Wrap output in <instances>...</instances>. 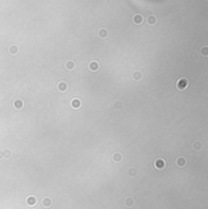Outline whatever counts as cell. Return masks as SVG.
I'll return each instance as SVG.
<instances>
[{
	"label": "cell",
	"mask_w": 208,
	"mask_h": 209,
	"mask_svg": "<svg viewBox=\"0 0 208 209\" xmlns=\"http://www.w3.org/2000/svg\"><path fill=\"white\" fill-rule=\"evenodd\" d=\"M190 82L186 78H180L178 82H176V89L178 90H185V89L189 86Z\"/></svg>",
	"instance_id": "cell-1"
},
{
	"label": "cell",
	"mask_w": 208,
	"mask_h": 209,
	"mask_svg": "<svg viewBox=\"0 0 208 209\" xmlns=\"http://www.w3.org/2000/svg\"><path fill=\"white\" fill-rule=\"evenodd\" d=\"M166 165H167V163L163 158H157V159L155 161V168L158 169V170H163V169L166 168Z\"/></svg>",
	"instance_id": "cell-2"
},
{
	"label": "cell",
	"mask_w": 208,
	"mask_h": 209,
	"mask_svg": "<svg viewBox=\"0 0 208 209\" xmlns=\"http://www.w3.org/2000/svg\"><path fill=\"white\" fill-rule=\"evenodd\" d=\"M111 159H112V162L113 163H122V161H123V154L120 153V152H115V153L111 156Z\"/></svg>",
	"instance_id": "cell-3"
},
{
	"label": "cell",
	"mask_w": 208,
	"mask_h": 209,
	"mask_svg": "<svg viewBox=\"0 0 208 209\" xmlns=\"http://www.w3.org/2000/svg\"><path fill=\"white\" fill-rule=\"evenodd\" d=\"M52 204H54V201L51 197H44L42 200V205L44 208H50L52 207Z\"/></svg>",
	"instance_id": "cell-4"
},
{
	"label": "cell",
	"mask_w": 208,
	"mask_h": 209,
	"mask_svg": "<svg viewBox=\"0 0 208 209\" xmlns=\"http://www.w3.org/2000/svg\"><path fill=\"white\" fill-rule=\"evenodd\" d=\"M82 106H83V102L80 98H73L71 101V107L74 110H79V108H82Z\"/></svg>",
	"instance_id": "cell-5"
},
{
	"label": "cell",
	"mask_w": 208,
	"mask_h": 209,
	"mask_svg": "<svg viewBox=\"0 0 208 209\" xmlns=\"http://www.w3.org/2000/svg\"><path fill=\"white\" fill-rule=\"evenodd\" d=\"M12 107L16 108V110H22L23 107H24V101L21 100V98H17V100H15L14 102H12Z\"/></svg>",
	"instance_id": "cell-6"
},
{
	"label": "cell",
	"mask_w": 208,
	"mask_h": 209,
	"mask_svg": "<svg viewBox=\"0 0 208 209\" xmlns=\"http://www.w3.org/2000/svg\"><path fill=\"white\" fill-rule=\"evenodd\" d=\"M186 163H187V161H186V158L183 157V156H180V157H178L175 159V164L179 168H184L185 165H186Z\"/></svg>",
	"instance_id": "cell-7"
},
{
	"label": "cell",
	"mask_w": 208,
	"mask_h": 209,
	"mask_svg": "<svg viewBox=\"0 0 208 209\" xmlns=\"http://www.w3.org/2000/svg\"><path fill=\"white\" fill-rule=\"evenodd\" d=\"M57 90L60 93H66L68 90V84L66 83V82H60V83L57 84Z\"/></svg>",
	"instance_id": "cell-8"
},
{
	"label": "cell",
	"mask_w": 208,
	"mask_h": 209,
	"mask_svg": "<svg viewBox=\"0 0 208 209\" xmlns=\"http://www.w3.org/2000/svg\"><path fill=\"white\" fill-rule=\"evenodd\" d=\"M131 78H133V80H135V82H139V80L143 79V73H141L140 71H134V72L131 73Z\"/></svg>",
	"instance_id": "cell-9"
},
{
	"label": "cell",
	"mask_w": 208,
	"mask_h": 209,
	"mask_svg": "<svg viewBox=\"0 0 208 209\" xmlns=\"http://www.w3.org/2000/svg\"><path fill=\"white\" fill-rule=\"evenodd\" d=\"M143 21H144V17L140 14H136V15H134V16H133V22H134L136 26L141 24V23H143Z\"/></svg>",
	"instance_id": "cell-10"
},
{
	"label": "cell",
	"mask_w": 208,
	"mask_h": 209,
	"mask_svg": "<svg viewBox=\"0 0 208 209\" xmlns=\"http://www.w3.org/2000/svg\"><path fill=\"white\" fill-rule=\"evenodd\" d=\"M99 68H100V66H99V62H97V61H91V62L89 63V69L92 71V72L99 71Z\"/></svg>",
	"instance_id": "cell-11"
},
{
	"label": "cell",
	"mask_w": 208,
	"mask_h": 209,
	"mask_svg": "<svg viewBox=\"0 0 208 209\" xmlns=\"http://www.w3.org/2000/svg\"><path fill=\"white\" fill-rule=\"evenodd\" d=\"M26 202H27V204L29 205V207H34L35 203H37V198H35L34 196H28Z\"/></svg>",
	"instance_id": "cell-12"
},
{
	"label": "cell",
	"mask_w": 208,
	"mask_h": 209,
	"mask_svg": "<svg viewBox=\"0 0 208 209\" xmlns=\"http://www.w3.org/2000/svg\"><path fill=\"white\" fill-rule=\"evenodd\" d=\"M147 23L150 26H155V24L157 23V17L155 16V15H150L147 17Z\"/></svg>",
	"instance_id": "cell-13"
},
{
	"label": "cell",
	"mask_w": 208,
	"mask_h": 209,
	"mask_svg": "<svg viewBox=\"0 0 208 209\" xmlns=\"http://www.w3.org/2000/svg\"><path fill=\"white\" fill-rule=\"evenodd\" d=\"M65 66L67 71H73L74 67H75V63H74V61H67Z\"/></svg>",
	"instance_id": "cell-14"
},
{
	"label": "cell",
	"mask_w": 208,
	"mask_h": 209,
	"mask_svg": "<svg viewBox=\"0 0 208 209\" xmlns=\"http://www.w3.org/2000/svg\"><path fill=\"white\" fill-rule=\"evenodd\" d=\"M9 52L11 55H17L18 54V46L17 45H11L9 47Z\"/></svg>",
	"instance_id": "cell-15"
},
{
	"label": "cell",
	"mask_w": 208,
	"mask_h": 209,
	"mask_svg": "<svg viewBox=\"0 0 208 209\" xmlns=\"http://www.w3.org/2000/svg\"><path fill=\"white\" fill-rule=\"evenodd\" d=\"M107 35H108V32H107L106 28H101V29L99 31V37L100 38L105 39V38H107Z\"/></svg>",
	"instance_id": "cell-16"
},
{
	"label": "cell",
	"mask_w": 208,
	"mask_h": 209,
	"mask_svg": "<svg viewBox=\"0 0 208 209\" xmlns=\"http://www.w3.org/2000/svg\"><path fill=\"white\" fill-rule=\"evenodd\" d=\"M202 147H203V145H202L201 141H195L194 142V150L195 151H201Z\"/></svg>",
	"instance_id": "cell-17"
},
{
	"label": "cell",
	"mask_w": 208,
	"mask_h": 209,
	"mask_svg": "<svg viewBox=\"0 0 208 209\" xmlns=\"http://www.w3.org/2000/svg\"><path fill=\"white\" fill-rule=\"evenodd\" d=\"M3 157L4 158H11L12 157V152H11L9 148L3 150Z\"/></svg>",
	"instance_id": "cell-18"
},
{
	"label": "cell",
	"mask_w": 208,
	"mask_h": 209,
	"mask_svg": "<svg viewBox=\"0 0 208 209\" xmlns=\"http://www.w3.org/2000/svg\"><path fill=\"white\" fill-rule=\"evenodd\" d=\"M125 205L127 207H133L134 205V198L133 197H127L125 198Z\"/></svg>",
	"instance_id": "cell-19"
},
{
	"label": "cell",
	"mask_w": 208,
	"mask_h": 209,
	"mask_svg": "<svg viewBox=\"0 0 208 209\" xmlns=\"http://www.w3.org/2000/svg\"><path fill=\"white\" fill-rule=\"evenodd\" d=\"M128 173H129V175L131 177H134V176H136V174H138V169H136V168H130L129 170H128Z\"/></svg>",
	"instance_id": "cell-20"
},
{
	"label": "cell",
	"mask_w": 208,
	"mask_h": 209,
	"mask_svg": "<svg viewBox=\"0 0 208 209\" xmlns=\"http://www.w3.org/2000/svg\"><path fill=\"white\" fill-rule=\"evenodd\" d=\"M115 108H116V110H122V108H123V103L119 102V101H118V102H116L115 103Z\"/></svg>",
	"instance_id": "cell-21"
},
{
	"label": "cell",
	"mask_w": 208,
	"mask_h": 209,
	"mask_svg": "<svg viewBox=\"0 0 208 209\" xmlns=\"http://www.w3.org/2000/svg\"><path fill=\"white\" fill-rule=\"evenodd\" d=\"M201 54H202V56H204V57H206V56L208 55L207 46H203V47H202V49H201Z\"/></svg>",
	"instance_id": "cell-22"
},
{
	"label": "cell",
	"mask_w": 208,
	"mask_h": 209,
	"mask_svg": "<svg viewBox=\"0 0 208 209\" xmlns=\"http://www.w3.org/2000/svg\"><path fill=\"white\" fill-rule=\"evenodd\" d=\"M3 158H4V157H3V151L0 150V159H3Z\"/></svg>",
	"instance_id": "cell-23"
}]
</instances>
